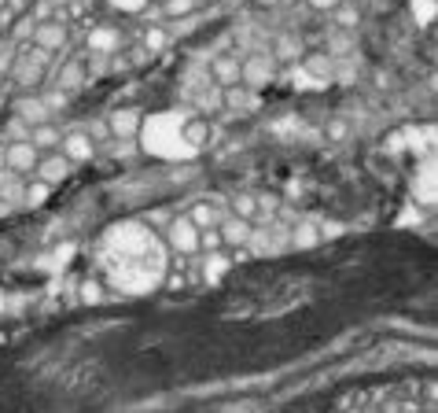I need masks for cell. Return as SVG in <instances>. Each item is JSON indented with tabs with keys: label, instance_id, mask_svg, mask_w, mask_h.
I'll use <instances>...</instances> for the list:
<instances>
[{
	"label": "cell",
	"instance_id": "6da1fadb",
	"mask_svg": "<svg viewBox=\"0 0 438 413\" xmlns=\"http://www.w3.org/2000/svg\"><path fill=\"white\" fill-rule=\"evenodd\" d=\"M100 273L122 292H151L166 273V248L147 225L122 222L103 233L100 251H96Z\"/></svg>",
	"mask_w": 438,
	"mask_h": 413
},
{
	"label": "cell",
	"instance_id": "7a4b0ae2",
	"mask_svg": "<svg viewBox=\"0 0 438 413\" xmlns=\"http://www.w3.org/2000/svg\"><path fill=\"white\" fill-rule=\"evenodd\" d=\"M144 144L162 159H188L203 144V122H188L184 115H162L147 126Z\"/></svg>",
	"mask_w": 438,
	"mask_h": 413
}]
</instances>
